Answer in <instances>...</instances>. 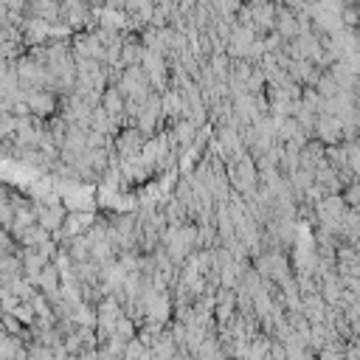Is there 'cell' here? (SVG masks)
Here are the masks:
<instances>
[{
  "label": "cell",
  "instance_id": "cell-1",
  "mask_svg": "<svg viewBox=\"0 0 360 360\" xmlns=\"http://www.w3.org/2000/svg\"><path fill=\"white\" fill-rule=\"evenodd\" d=\"M31 202H34L37 225H42V228L51 233V239H53V233H59V228L65 225V217H68L65 205H62V202H59V197H53V194H45V197H34Z\"/></svg>",
  "mask_w": 360,
  "mask_h": 360
},
{
  "label": "cell",
  "instance_id": "cell-2",
  "mask_svg": "<svg viewBox=\"0 0 360 360\" xmlns=\"http://www.w3.org/2000/svg\"><path fill=\"white\" fill-rule=\"evenodd\" d=\"M25 104H28V112L34 118H53L59 112V96L51 93V90H37V93H25Z\"/></svg>",
  "mask_w": 360,
  "mask_h": 360
},
{
  "label": "cell",
  "instance_id": "cell-3",
  "mask_svg": "<svg viewBox=\"0 0 360 360\" xmlns=\"http://www.w3.org/2000/svg\"><path fill=\"white\" fill-rule=\"evenodd\" d=\"M14 242H17L20 248H42V245H48V242H53V239H51V233H48L42 225L34 222V225H28L25 231H20Z\"/></svg>",
  "mask_w": 360,
  "mask_h": 360
},
{
  "label": "cell",
  "instance_id": "cell-4",
  "mask_svg": "<svg viewBox=\"0 0 360 360\" xmlns=\"http://www.w3.org/2000/svg\"><path fill=\"white\" fill-rule=\"evenodd\" d=\"M11 315L25 326V329H31L34 323H37V315H34V307H31V301H25V304H17L14 309H11Z\"/></svg>",
  "mask_w": 360,
  "mask_h": 360
},
{
  "label": "cell",
  "instance_id": "cell-5",
  "mask_svg": "<svg viewBox=\"0 0 360 360\" xmlns=\"http://www.w3.org/2000/svg\"><path fill=\"white\" fill-rule=\"evenodd\" d=\"M6 42V31H3V25H0V45Z\"/></svg>",
  "mask_w": 360,
  "mask_h": 360
},
{
  "label": "cell",
  "instance_id": "cell-6",
  "mask_svg": "<svg viewBox=\"0 0 360 360\" xmlns=\"http://www.w3.org/2000/svg\"><path fill=\"white\" fill-rule=\"evenodd\" d=\"M0 233H3V225H0Z\"/></svg>",
  "mask_w": 360,
  "mask_h": 360
}]
</instances>
